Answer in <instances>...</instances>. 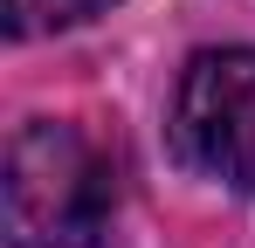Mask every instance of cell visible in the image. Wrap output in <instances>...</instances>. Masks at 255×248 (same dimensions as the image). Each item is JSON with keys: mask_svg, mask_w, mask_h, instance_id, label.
Listing matches in <instances>:
<instances>
[{"mask_svg": "<svg viewBox=\"0 0 255 248\" xmlns=\"http://www.w3.org/2000/svg\"><path fill=\"white\" fill-rule=\"evenodd\" d=\"M172 152L235 193H255V48H207L172 97Z\"/></svg>", "mask_w": 255, "mask_h": 248, "instance_id": "obj_2", "label": "cell"}, {"mask_svg": "<svg viewBox=\"0 0 255 248\" xmlns=\"http://www.w3.org/2000/svg\"><path fill=\"white\" fill-rule=\"evenodd\" d=\"M118 0H7V35L28 41V35H55V28H76L90 14H104Z\"/></svg>", "mask_w": 255, "mask_h": 248, "instance_id": "obj_3", "label": "cell"}, {"mask_svg": "<svg viewBox=\"0 0 255 248\" xmlns=\"http://www.w3.org/2000/svg\"><path fill=\"white\" fill-rule=\"evenodd\" d=\"M7 242L14 248H90L111 221V165L76 124L35 118L7 145Z\"/></svg>", "mask_w": 255, "mask_h": 248, "instance_id": "obj_1", "label": "cell"}]
</instances>
